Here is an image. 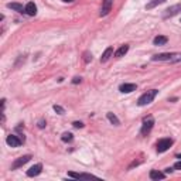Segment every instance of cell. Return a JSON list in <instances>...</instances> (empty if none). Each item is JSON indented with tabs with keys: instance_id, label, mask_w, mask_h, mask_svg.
I'll return each instance as SVG.
<instances>
[{
	"instance_id": "7a4b0ae2",
	"label": "cell",
	"mask_w": 181,
	"mask_h": 181,
	"mask_svg": "<svg viewBox=\"0 0 181 181\" xmlns=\"http://www.w3.org/2000/svg\"><path fill=\"white\" fill-rule=\"evenodd\" d=\"M153 124H154V119H153V116H147V118H144L143 119V126H141L140 133L143 136L149 134L150 130L153 129Z\"/></svg>"
},
{
	"instance_id": "5bb4252c",
	"label": "cell",
	"mask_w": 181,
	"mask_h": 181,
	"mask_svg": "<svg viewBox=\"0 0 181 181\" xmlns=\"http://www.w3.org/2000/svg\"><path fill=\"white\" fill-rule=\"evenodd\" d=\"M7 7L14 11H19V13H25V7H23V4H20V3H8Z\"/></svg>"
},
{
	"instance_id": "d4e9b609",
	"label": "cell",
	"mask_w": 181,
	"mask_h": 181,
	"mask_svg": "<svg viewBox=\"0 0 181 181\" xmlns=\"http://www.w3.org/2000/svg\"><path fill=\"white\" fill-rule=\"evenodd\" d=\"M174 168H175V170H181V160L177 161V163L174 164Z\"/></svg>"
},
{
	"instance_id": "e0dca14e",
	"label": "cell",
	"mask_w": 181,
	"mask_h": 181,
	"mask_svg": "<svg viewBox=\"0 0 181 181\" xmlns=\"http://www.w3.org/2000/svg\"><path fill=\"white\" fill-rule=\"evenodd\" d=\"M127 51H129V45H127V44L122 45V47L115 52V57H116V58H120V57H123L124 54L127 52Z\"/></svg>"
},
{
	"instance_id": "8fae6325",
	"label": "cell",
	"mask_w": 181,
	"mask_h": 181,
	"mask_svg": "<svg viewBox=\"0 0 181 181\" xmlns=\"http://www.w3.org/2000/svg\"><path fill=\"white\" fill-rule=\"evenodd\" d=\"M25 14H28V16H36L37 14V6L33 2L25 4Z\"/></svg>"
},
{
	"instance_id": "83f0119b",
	"label": "cell",
	"mask_w": 181,
	"mask_h": 181,
	"mask_svg": "<svg viewBox=\"0 0 181 181\" xmlns=\"http://www.w3.org/2000/svg\"><path fill=\"white\" fill-rule=\"evenodd\" d=\"M62 2H65V3H71V2H74V0H62Z\"/></svg>"
},
{
	"instance_id": "f1b7e54d",
	"label": "cell",
	"mask_w": 181,
	"mask_h": 181,
	"mask_svg": "<svg viewBox=\"0 0 181 181\" xmlns=\"http://www.w3.org/2000/svg\"><path fill=\"white\" fill-rule=\"evenodd\" d=\"M177 158H180V160H181V154H177Z\"/></svg>"
},
{
	"instance_id": "ffe728a7",
	"label": "cell",
	"mask_w": 181,
	"mask_h": 181,
	"mask_svg": "<svg viewBox=\"0 0 181 181\" xmlns=\"http://www.w3.org/2000/svg\"><path fill=\"white\" fill-rule=\"evenodd\" d=\"M72 139H74V134H72V133H69V132L62 133V136H61V140L65 141V143H68V141H72Z\"/></svg>"
},
{
	"instance_id": "9c48e42d",
	"label": "cell",
	"mask_w": 181,
	"mask_h": 181,
	"mask_svg": "<svg viewBox=\"0 0 181 181\" xmlns=\"http://www.w3.org/2000/svg\"><path fill=\"white\" fill-rule=\"evenodd\" d=\"M136 89H137L136 84H122L120 86H119V90H120L122 93H130Z\"/></svg>"
},
{
	"instance_id": "7402d4cb",
	"label": "cell",
	"mask_w": 181,
	"mask_h": 181,
	"mask_svg": "<svg viewBox=\"0 0 181 181\" xmlns=\"http://www.w3.org/2000/svg\"><path fill=\"white\" fill-rule=\"evenodd\" d=\"M54 110H55L57 113H59V115H62V113H64V109H62L61 106H58V105H54Z\"/></svg>"
},
{
	"instance_id": "5b68a950",
	"label": "cell",
	"mask_w": 181,
	"mask_h": 181,
	"mask_svg": "<svg viewBox=\"0 0 181 181\" xmlns=\"http://www.w3.org/2000/svg\"><path fill=\"white\" fill-rule=\"evenodd\" d=\"M31 160V156L30 154H25V156H21V157H19L16 161L13 163V166H11V168L13 170H16V168H19V167H21V166H24L25 163H28V161Z\"/></svg>"
},
{
	"instance_id": "8992f818",
	"label": "cell",
	"mask_w": 181,
	"mask_h": 181,
	"mask_svg": "<svg viewBox=\"0 0 181 181\" xmlns=\"http://www.w3.org/2000/svg\"><path fill=\"white\" fill-rule=\"evenodd\" d=\"M24 141V139H19L17 136H14V134H10V136H7V139H6V143L8 144V146H11V147H19L20 144Z\"/></svg>"
},
{
	"instance_id": "4316f807",
	"label": "cell",
	"mask_w": 181,
	"mask_h": 181,
	"mask_svg": "<svg viewBox=\"0 0 181 181\" xmlns=\"http://www.w3.org/2000/svg\"><path fill=\"white\" fill-rule=\"evenodd\" d=\"M170 173H173V168H171V167H168V168H166V174H170Z\"/></svg>"
},
{
	"instance_id": "603a6c76",
	"label": "cell",
	"mask_w": 181,
	"mask_h": 181,
	"mask_svg": "<svg viewBox=\"0 0 181 181\" xmlns=\"http://www.w3.org/2000/svg\"><path fill=\"white\" fill-rule=\"evenodd\" d=\"M72 126L76 127V129H81V127H84V123H82V122H74Z\"/></svg>"
},
{
	"instance_id": "277c9868",
	"label": "cell",
	"mask_w": 181,
	"mask_h": 181,
	"mask_svg": "<svg viewBox=\"0 0 181 181\" xmlns=\"http://www.w3.org/2000/svg\"><path fill=\"white\" fill-rule=\"evenodd\" d=\"M112 4H113V0H103V2H102V8H101L99 16H101V17L107 16L109 11L112 10Z\"/></svg>"
},
{
	"instance_id": "4fadbf2b",
	"label": "cell",
	"mask_w": 181,
	"mask_h": 181,
	"mask_svg": "<svg viewBox=\"0 0 181 181\" xmlns=\"http://www.w3.org/2000/svg\"><path fill=\"white\" fill-rule=\"evenodd\" d=\"M166 177V173H161V171H158V170H151L150 171V178L151 180H163V178Z\"/></svg>"
},
{
	"instance_id": "3957f363",
	"label": "cell",
	"mask_w": 181,
	"mask_h": 181,
	"mask_svg": "<svg viewBox=\"0 0 181 181\" xmlns=\"http://www.w3.org/2000/svg\"><path fill=\"white\" fill-rule=\"evenodd\" d=\"M173 146V140L171 139H160V140L157 141V151L158 153H164L166 150H168L170 147Z\"/></svg>"
},
{
	"instance_id": "2e32d148",
	"label": "cell",
	"mask_w": 181,
	"mask_h": 181,
	"mask_svg": "<svg viewBox=\"0 0 181 181\" xmlns=\"http://www.w3.org/2000/svg\"><path fill=\"white\" fill-rule=\"evenodd\" d=\"M167 41H168V38H167L166 36H157L153 40L154 45H164V44H167Z\"/></svg>"
},
{
	"instance_id": "9a60e30c",
	"label": "cell",
	"mask_w": 181,
	"mask_h": 181,
	"mask_svg": "<svg viewBox=\"0 0 181 181\" xmlns=\"http://www.w3.org/2000/svg\"><path fill=\"white\" fill-rule=\"evenodd\" d=\"M112 54H113V47H107L106 50H105V52L102 54V57H101V62H106L107 59L112 57Z\"/></svg>"
},
{
	"instance_id": "ac0fdd59",
	"label": "cell",
	"mask_w": 181,
	"mask_h": 181,
	"mask_svg": "<svg viewBox=\"0 0 181 181\" xmlns=\"http://www.w3.org/2000/svg\"><path fill=\"white\" fill-rule=\"evenodd\" d=\"M106 116H107V119H109V122H110V123H112V124H115V126H119V124H120V122H119V119L116 118V115H113L112 112H109Z\"/></svg>"
},
{
	"instance_id": "484cf974",
	"label": "cell",
	"mask_w": 181,
	"mask_h": 181,
	"mask_svg": "<svg viewBox=\"0 0 181 181\" xmlns=\"http://www.w3.org/2000/svg\"><path fill=\"white\" fill-rule=\"evenodd\" d=\"M79 82H81V78H79V76H75V78L72 79V84H79Z\"/></svg>"
},
{
	"instance_id": "52a82bcc",
	"label": "cell",
	"mask_w": 181,
	"mask_h": 181,
	"mask_svg": "<svg viewBox=\"0 0 181 181\" xmlns=\"http://www.w3.org/2000/svg\"><path fill=\"white\" fill-rule=\"evenodd\" d=\"M178 11H181V4H175V6H171L166 10L164 13V19H168V17H173L175 14H178Z\"/></svg>"
},
{
	"instance_id": "cb8c5ba5",
	"label": "cell",
	"mask_w": 181,
	"mask_h": 181,
	"mask_svg": "<svg viewBox=\"0 0 181 181\" xmlns=\"http://www.w3.org/2000/svg\"><path fill=\"white\" fill-rule=\"evenodd\" d=\"M45 124H47V123H45V120H42V119L38 122V127H40V129H44Z\"/></svg>"
},
{
	"instance_id": "30bf717a",
	"label": "cell",
	"mask_w": 181,
	"mask_h": 181,
	"mask_svg": "<svg viewBox=\"0 0 181 181\" xmlns=\"http://www.w3.org/2000/svg\"><path fill=\"white\" fill-rule=\"evenodd\" d=\"M171 57H174L173 52H164V54H157L151 59L153 61H168V59H171Z\"/></svg>"
},
{
	"instance_id": "d6986e66",
	"label": "cell",
	"mask_w": 181,
	"mask_h": 181,
	"mask_svg": "<svg viewBox=\"0 0 181 181\" xmlns=\"http://www.w3.org/2000/svg\"><path fill=\"white\" fill-rule=\"evenodd\" d=\"M164 2H166V0H150V2L146 4V8H147V10H150V8L156 7V6L161 4V3H164Z\"/></svg>"
},
{
	"instance_id": "6da1fadb",
	"label": "cell",
	"mask_w": 181,
	"mask_h": 181,
	"mask_svg": "<svg viewBox=\"0 0 181 181\" xmlns=\"http://www.w3.org/2000/svg\"><path fill=\"white\" fill-rule=\"evenodd\" d=\"M157 93H158L157 89H150V90H147L146 93H143V95H141L140 98H139L137 105H139V106H146V105L151 103L153 99H154L156 96H157Z\"/></svg>"
},
{
	"instance_id": "44dd1931",
	"label": "cell",
	"mask_w": 181,
	"mask_h": 181,
	"mask_svg": "<svg viewBox=\"0 0 181 181\" xmlns=\"http://www.w3.org/2000/svg\"><path fill=\"white\" fill-rule=\"evenodd\" d=\"M84 61L85 62L92 61V54H90L89 51H85V52H84Z\"/></svg>"
},
{
	"instance_id": "ba28073f",
	"label": "cell",
	"mask_w": 181,
	"mask_h": 181,
	"mask_svg": "<svg viewBox=\"0 0 181 181\" xmlns=\"http://www.w3.org/2000/svg\"><path fill=\"white\" fill-rule=\"evenodd\" d=\"M42 171V164H34L33 167H30V170H27V175L28 177H36Z\"/></svg>"
},
{
	"instance_id": "7c38bea8",
	"label": "cell",
	"mask_w": 181,
	"mask_h": 181,
	"mask_svg": "<svg viewBox=\"0 0 181 181\" xmlns=\"http://www.w3.org/2000/svg\"><path fill=\"white\" fill-rule=\"evenodd\" d=\"M68 177H72V178H86V180H89V178H95V175H92V174H82V173H74V171H69V173H68Z\"/></svg>"
}]
</instances>
